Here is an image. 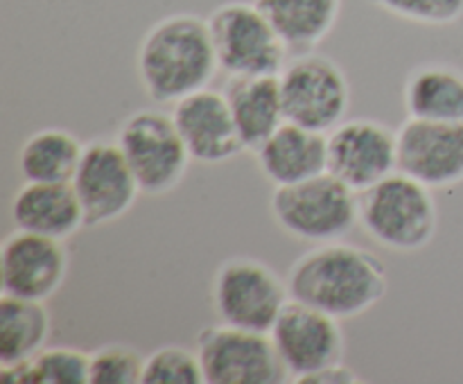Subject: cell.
<instances>
[{
    "label": "cell",
    "instance_id": "obj_14",
    "mask_svg": "<svg viewBox=\"0 0 463 384\" xmlns=\"http://www.w3.org/2000/svg\"><path fill=\"white\" fill-rule=\"evenodd\" d=\"M71 267L63 239L14 230L3 242V294L48 301L61 289Z\"/></svg>",
    "mask_w": 463,
    "mask_h": 384
},
{
    "label": "cell",
    "instance_id": "obj_1",
    "mask_svg": "<svg viewBox=\"0 0 463 384\" xmlns=\"http://www.w3.org/2000/svg\"><path fill=\"white\" fill-rule=\"evenodd\" d=\"M288 287L297 301L346 321L383 301L389 274L375 253L337 239L303 253L289 269Z\"/></svg>",
    "mask_w": 463,
    "mask_h": 384
},
{
    "label": "cell",
    "instance_id": "obj_20",
    "mask_svg": "<svg viewBox=\"0 0 463 384\" xmlns=\"http://www.w3.org/2000/svg\"><path fill=\"white\" fill-rule=\"evenodd\" d=\"M402 99L410 117L463 122V70L448 63H423L407 77Z\"/></svg>",
    "mask_w": 463,
    "mask_h": 384
},
{
    "label": "cell",
    "instance_id": "obj_17",
    "mask_svg": "<svg viewBox=\"0 0 463 384\" xmlns=\"http://www.w3.org/2000/svg\"><path fill=\"white\" fill-rule=\"evenodd\" d=\"M12 220L18 230L63 239L86 226L84 211L72 183H32L25 181L12 199Z\"/></svg>",
    "mask_w": 463,
    "mask_h": 384
},
{
    "label": "cell",
    "instance_id": "obj_25",
    "mask_svg": "<svg viewBox=\"0 0 463 384\" xmlns=\"http://www.w3.org/2000/svg\"><path fill=\"white\" fill-rule=\"evenodd\" d=\"M143 384H206L197 351L163 346L145 357Z\"/></svg>",
    "mask_w": 463,
    "mask_h": 384
},
{
    "label": "cell",
    "instance_id": "obj_5",
    "mask_svg": "<svg viewBox=\"0 0 463 384\" xmlns=\"http://www.w3.org/2000/svg\"><path fill=\"white\" fill-rule=\"evenodd\" d=\"M289 298L288 280L256 258H229L213 276L211 301L220 323L269 332Z\"/></svg>",
    "mask_w": 463,
    "mask_h": 384
},
{
    "label": "cell",
    "instance_id": "obj_26",
    "mask_svg": "<svg viewBox=\"0 0 463 384\" xmlns=\"http://www.w3.org/2000/svg\"><path fill=\"white\" fill-rule=\"evenodd\" d=\"M373 7L419 25L443 27L463 18V0H369Z\"/></svg>",
    "mask_w": 463,
    "mask_h": 384
},
{
    "label": "cell",
    "instance_id": "obj_4",
    "mask_svg": "<svg viewBox=\"0 0 463 384\" xmlns=\"http://www.w3.org/2000/svg\"><path fill=\"white\" fill-rule=\"evenodd\" d=\"M269 212L280 230L312 244L344 239L360 224L357 192L330 172L292 185H276Z\"/></svg>",
    "mask_w": 463,
    "mask_h": 384
},
{
    "label": "cell",
    "instance_id": "obj_11",
    "mask_svg": "<svg viewBox=\"0 0 463 384\" xmlns=\"http://www.w3.org/2000/svg\"><path fill=\"white\" fill-rule=\"evenodd\" d=\"M328 172L355 192L398 172V136L371 117L344 120L326 134Z\"/></svg>",
    "mask_w": 463,
    "mask_h": 384
},
{
    "label": "cell",
    "instance_id": "obj_15",
    "mask_svg": "<svg viewBox=\"0 0 463 384\" xmlns=\"http://www.w3.org/2000/svg\"><path fill=\"white\" fill-rule=\"evenodd\" d=\"M172 117L193 161L217 165L244 149L233 113L220 90L202 89L185 95L175 102Z\"/></svg>",
    "mask_w": 463,
    "mask_h": 384
},
{
    "label": "cell",
    "instance_id": "obj_24",
    "mask_svg": "<svg viewBox=\"0 0 463 384\" xmlns=\"http://www.w3.org/2000/svg\"><path fill=\"white\" fill-rule=\"evenodd\" d=\"M89 384H143L145 357L125 343H107L89 355Z\"/></svg>",
    "mask_w": 463,
    "mask_h": 384
},
{
    "label": "cell",
    "instance_id": "obj_19",
    "mask_svg": "<svg viewBox=\"0 0 463 384\" xmlns=\"http://www.w3.org/2000/svg\"><path fill=\"white\" fill-rule=\"evenodd\" d=\"M269 18L289 52H312L328 39L342 14L344 0H253Z\"/></svg>",
    "mask_w": 463,
    "mask_h": 384
},
{
    "label": "cell",
    "instance_id": "obj_23",
    "mask_svg": "<svg viewBox=\"0 0 463 384\" xmlns=\"http://www.w3.org/2000/svg\"><path fill=\"white\" fill-rule=\"evenodd\" d=\"M89 366L90 360L84 351L41 348L30 360L0 366V379L12 384H89Z\"/></svg>",
    "mask_w": 463,
    "mask_h": 384
},
{
    "label": "cell",
    "instance_id": "obj_3",
    "mask_svg": "<svg viewBox=\"0 0 463 384\" xmlns=\"http://www.w3.org/2000/svg\"><path fill=\"white\" fill-rule=\"evenodd\" d=\"M434 190L393 172L380 183L357 192L364 233L380 247L398 253L423 251L437 235L439 211Z\"/></svg>",
    "mask_w": 463,
    "mask_h": 384
},
{
    "label": "cell",
    "instance_id": "obj_7",
    "mask_svg": "<svg viewBox=\"0 0 463 384\" xmlns=\"http://www.w3.org/2000/svg\"><path fill=\"white\" fill-rule=\"evenodd\" d=\"M116 143L138 181L140 192L152 197L172 192L193 161L172 113L167 116L156 108L131 113L118 129Z\"/></svg>",
    "mask_w": 463,
    "mask_h": 384
},
{
    "label": "cell",
    "instance_id": "obj_22",
    "mask_svg": "<svg viewBox=\"0 0 463 384\" xmlns=\"http://www.w3.org/2000/svg\"><path fill=\"white\" fill-rule=\"evenodd\" d=\"M52 319L43 301L3 294L0 298V366L18 364L45 348Z\"/></svg>",
    "mask_w": 463,
    "mask_h": 384
},
{
    "label": "cell",
    "instance_id": "obj_8",
    "mask_svg": "<svg viewBox=\"0 0 463 384\" xmlns=\"http://www.w3.org/2000/svg\"><path fill=\"white\" fill-rule=\"evenodd\" d=\"M285 120L328 134L346 117L351 84L337 61L326 54L303 52L279 72Z\"/></svg>",
    "mask_w": 463,
    "mask_h": 384
},
{
    "label": "cell",
    "instance_id": "obj_10",
    "mask_svg": "<svg viewBox=\"0 0 463 384\" xmlns=\"http://www.w3.org/2000/svg\"><path fill=\"white\" fill-rule=\"evenodd\" d=\"M269 337L292 382L326 366L339 364L346 351L339 319L297 298H289L283 307Z\"/></svg>",
    "mask_w": 463,
    "mask_h": 384
},
{
    "label": "cell",
    "instance_id": "obj_2",
    "mask_svg": "<svg viewBox=\"0 0 463 384\" xmlns=\"http://www.w3.org/2000/svg\"><path fill=\"white\" fill-rule=\"evenodd\" d=\"M136 68L145 95L158 104L208 89L220 68L208 18L179 12L154 23L140 41Z\"/></svg>",
    "mask_w": 463,
    "mask_h": 384
},
{
    "label": "cell",
    "instance_id": "obj_9",
    "mask_svg": "<svg viewBox=\"0 0 463 384\" xmlns=\"http://www.w3.org/2000/svg\"><path fill=\"white\" fill-rule=\"evenodd\" d=\"M197 355L206 384H280L289 379L269 332L208 325L197 337Z\"/></svg>",
    "mask_w": 463,
    "mask_h": 384
},
{
    "label": "cell",
    "instance_id": "obj_6",
    "mask_svg": "<svg viewBox=\"0 0 463 384\" xmlns=\"http://www.w3.org/2000/svg\"><path fill=\"white\" fill-rule=\"evenodd\" d=\"M217 66L226 75H279L288 45L256 3L231 0L208 16Z\"/></svg>",
    "mask_w": 463,
    "mask_h": 384
},
{
    "label": "cell",
    "instance_id": "obj_18",
    "mask_svg": "<svg viewBox=\"0 0 463 384\" xmlns=\"http://www.w3.org/2000/svg\"><path fill=\"white\" fill-rule=\"evenodd\" d=\"M222 93L233 113L242 147L249 152H256L285 122L279 75H235Z\"/></svg>",
    "mask_w": 463,
    "mask_h": 384
},
{
    "label": "cell",
    "instance_id": "obj_27",
    "mask_svg": "<svg viewBox=\"0 0 463 384\" xmlns=\"http://www.w3.org/2000/svg\"><path fill=\"white\" fill-rule=\"evenodd\" d=\"M298 384H355V382H362L360 378L355 375V370L348 369V366H344L342 361L339 364H333V366H326V369L317 370V373H310V375H303V378L297 379Z\"/></svg>",
    "mask_w": 463,
    "mask_h": 384
},
{
    "label": "cell",
    "instance_id": "obj_13",
    "mask_svg": "<svg viewBox=\"0 0 463 384\" xmlns=\"http://www.w3.org/2000/svg\"><path fill=\"white\" fill-rule=\"evenodd\" d=\"M398 172L432 190L463 181V122L410 117L396 129Z\"/></svg>",
    "mask_w": 463,
    "mask_h": 384
},
{
    "label": "cell",
    "instance_id": "obj_16",
    "mask_svg": "<svg viewBox=\"0 0 463 384\" xmlns=\"http://www.w3.org/2000/svg\"><path fill=\"white\" fill-rule=\"evenodd\" d=\"M258 170L269 183L292 185L328 172V138L326 134L285 120L253 152Z\"/></svg>",
    "mask_w": 463,
    "mask_h": 384
},
{
    "label": "cell",
    "instance_id": "obj_12",
    "mask_svg": "<svg viewBox=\"0 0 463 384\" xmlns=\"http://www.w3.org/2000/svg\"><path fill=\"white\" fill-rule=\"evenodd\" d=\"M72 188L84 211L86 226H102L131 211L140 185L118 143L95 140L84 145V154L72 176Z\"/></svg>",
    "mask_w": 463,
    "mask_h": 384
},
{
    "label": "cell",
    "instance_id": "obj_21",
    "mask_svg": "<svg viewBox=\"0 0 463 384\" xmlns=\"http://www.w3.org/2000/svg\"><path fill=\"white\" fill-rule=\"evenodd\" d=\"M84 154V145L66 129H41L27 136L18 149L16 165L32 183H71Z\"/></svg>",
    "mask_w": 463,
    "mask_h": 384
}]
</instances>
